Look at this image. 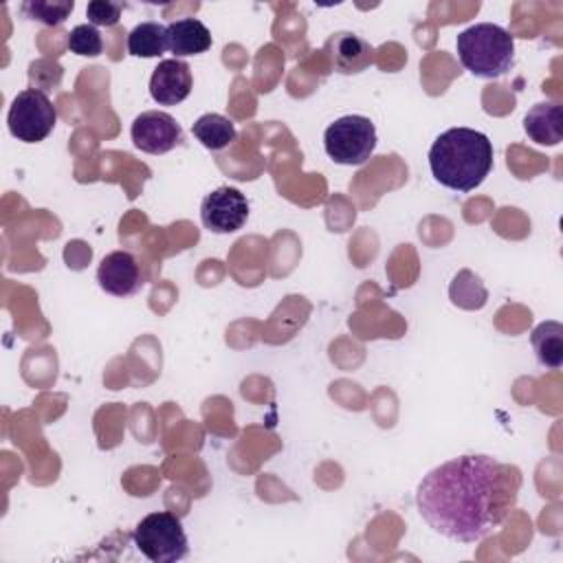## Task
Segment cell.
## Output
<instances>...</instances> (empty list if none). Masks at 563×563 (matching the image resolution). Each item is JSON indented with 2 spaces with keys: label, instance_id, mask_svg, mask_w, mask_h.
<instances>
[{
  "label": "cell",
  "instance_id": "obj_1",
  "mask_svg": "<svg viewBox=\"0 0 563 563\" xmlns=\"http://www.w3.org/2000/svg\"><path fill=\"white\" fill-rule=\"evenodd\" d=\"M510 468L490 455H460L429 471L416 490V508L431 530L457 541L477 543L506 517L515 493Z\"/></svg>",
  "mask_w": 563,
  "mask_h": 563
},
{
  "label": "cell",
  "instance_id": "obj_2",
  "mask_svg": "<svg viewBox=\"0 0 563 563\" xmlns=\"http://www.w3.org/2000/svg\"><path fill=\"white\" fill-rule=\"evenodd\" d=\"M433 178L453 191H473L493 169V143L484 132L449 128L429 150Z\"/></svg>",
  "mask_w": 563,
  "mask_h": 563
},
{
  "label": "cell",
  "instance_id": "obj_3",
  "mask_svg": "<svg viewBox=\"0 0 563 563\" xmlns=\"http://www.w3.org/2000/svg\"><path fill=\"white\" fill-rule=\"evenodd\" d=\"M457 57L462 66L482 79H497L512 68L515 40L493 22H479L464 29L457 40Z\"/></svg>",
  "mask_w": 563,
  "mask_h": 563
},
{
  "label": "cell",
  "instance_id": "obj_4",
  "mask_svg": "<svg viewBox=\"0 0 563 563\" xmlns=\"http://www.w3.org/2000/svg\"><path fill=\"white\" fill-rule=\"evenodd\" d=\"M132 539L136 550L152 563H176L189 552L187 534L180 519L165 510L143 517L136 523Z\"/></svg>",
  "mask_w": 563,
  "mask_h": 563
},
{
  "label": "cell",
  "instance_id": "obj_5",
  "mask_svg": "<svg viewBox=\"0 0 563 563\" xmlns=\"http://www.w3.org/2000/svg\"><path fill=\"white\" fill-rule=\"evenodd\" d=\"M323 147L339 165H363L376 150V128L363 114H345L325 128Z\"/></svg>",
  "mask_w": 563,
  "mask_h": 563
},
{
  "label": "cell",
  "instance_id": "obj_6",
  "mask_svg": "<svg viewBox=\"0 0 563 563\" xmlns=\"http://www.w3.org/2000/svg\"><path fill=\"white\" fill-rule=\"evenodd\" d=\"M55 123L57 110L46 92L26 88L13 97L7 114V125L18 141L40 143L53 132Z\"/></svg>",
  "mask_w": 563,
  "mask_h": 563
},
{
  "label": "cell",
  "instance_id": "obj_7",
  "mask_svg": "<svg viewBox=\"0 0 563 563\" xmlns=\"http://www.w3.org/2000/svg\"><path fill=\"white\" fill-rule=\"evenodd\" d=\"M249 218V200L235 187H218L202 198L200 220L213 233H233L244 227Z\"/></svg>",
  "mask_w": 563,
  "mask_h": 563
},
{
  "label": "cell",
  "instance_id": "obj_8",
  "mask_svg": "<svg viewBox=\"0 0 563 563\" xmlns=\"http://www.w3.org/2000/svg\"><path fill=\"white\" fill-rule=\"evenodd\" d=\"M130 136L141 152L165 154L183 143V128L172 114L161 110H147L132 121Z\"/></svg>",
  "mask_w": 563,
  "mask_h": 563
},
{
  "label": "cell",
  "instance_id": "obj_9",
  "mask_svg": "<svg viewBox=\"0 0 563 563\" xmlns=\"http://www.w3.org/2000/svg\"><path fill=\"white\" fill-rule=\"evenodd\" d=\"M97 282L108 295L114 297H130L143 284L141 268L130 251L108 253L97 268Z\"/></svg>",
  "mask_w": 563,
  "mask_h": 563
},
{
  "label": "cell",
  "instance_id": "obj_10",
  "mask_svg": "<svg viewBox=\"0 0 563 563\" xmlns=\"http://www.w3.org/2000/svg\"><path fill=\"white\" fill-rule=\"evenodd\" d=\"M191 70L183 59H163L152 73L150 95L158 106H176L191 92Z\"/></svg>",
  "mask_w": 563,
  "mask_h": 563
},
{
  "label": "cell",
  "instance_id": "obj_11",
  "mask_svg": "<svg viewBox=\"0 0 563 563\" xmlns=\"http://www.w3.org/2000/svg\"><path fill=\"white\" fill-rule=\"evenodd\" d=\"M332 66L341 75H356L374 62V46L356 33L339 31L325 42Z\"/></svg>",
  "mask_w": 563,
  "mask_h": 563
},
{
  "label": "cell",
  "instance_id": "obj_12",
  "mask_svg": "<svg viewBox=\"0 0 563 563\" xmlns=\"http://www.w3.org/2000/svg\"><path fill=\"white\" fill-rule=\"evenodd\" d=\"M523 130L537 145H556L563 139V110L556 101L534 103L523 117Z\"/></svg>",
  "mask_w": 563,
  "mask_h": 563
},
{
  "label": "cell",
  "instance_id": "obj_13",
  "mask_svg": "<svg viewBox=\"0 0 563 563\" xmlns=\"http://www.w3.org/2000/svg\"><path fill=\"white\" fill-rule=\"evenodd\" d=\"M167 46L178 57L200 55L211 46L209 29L196 18H180L167 24Z\"/></svg>",
  "mask_w": 563,
  "mask_h": 563
},
{
  "label": "cell",
  "instance_id": "obj_14",
  "mask_svg": "<svg viewBox=\"0 0 563 563\" xmlns=\"http://www.w3.org/2000/svg\"><path fill=\"white\" fill-rule=\"evenodd\" d=\"M537 361L548 369L563 365V325L559 321H543L530 334Z\"/></svg>",
  "mask_w": 563,
  "mask_h": 563
},
{
  "label": "cell",
  "instance_id": "obj_15",
  "mask_svg": "<svg viewBox=\"0 0 563 563\" xmlns=\"http://www.w3.org/2000/svg\"><path fill=\"white\" fill-rule=\"evenodd\" d=\"M194 136L207 147V150H224L238 139L235 123L218 112H207L198 117L191 125Z\"/></svg>",
  "mask_w": 563,
  "mask_h": 563
},
{
  "label": "cell",
  "instance_id": "obj_16",
  "mask_svg": "<svg viewBox=\"0 0 563 563\" xmlns=\"http://www.w3.org/2000/svg\"><path fill=\"white\" fill-rule=\"evenodd\" d=\"M167 48V26L161 22H141L128 33V53L134 57H158Z\"/></svg>",
  "mask_w": 563,
  "mask_h": 563
},
{
  "label": "cell",
  "instance_id": "obj_17",
  "mask_svg": "<svg viewBox=\"0 0 563 563\" xmlns=\"http://www.w3.org/2000/svg\"><path fill=\"white\" fill-rule=\"evenodd\" d=\"M75 9L73 0H29L22 4V13L46 26H59Z\"/></svg>",
  "mask_w": 563,
  "mask_h": 563
},
{
  "label": "cell",
  "instance_id": "obj_18",
  "mask_svg": "<svg viewBox=\"0 0 563 563\" xmlns=\"http://www.w3.org/2000/svg\"><path fill=\"white\" fill-rule=\"evenodd\" d=\"M66 46L75 55L97 57L103 51V40H101V33L97 31V26H92V24H77L75 29H70Z\"/></svg>",
  "mask_w": 563,
  "mask_h": 563
},
{
  "label": "cell",
  "instance_id": "obj_19",
  "mask_svg": "<svg viewBox=\"0 0 563 563\" xmlns=\"http://www.w3.org/2000/svg\"><path fill=\"white\" fill-rule=\"evenodd\" d=\"M121 11H123V4L121 2H110V0H92L86 7V15H88V22L92 26H112V24H117L119 18H121Z\"/></svg>",
  "mask_w": 563,
  "mask_h": 563
},
{
  "label": "cell",
  "instance_id": "obj_20",
  "mask_svg": "<svg viewBox=\"0 0 563 563\" xmlns=\"http://www.w3.org/2000/svg\"><path fill=\"white\" fill-rule=\"evenodd\" d=\"M46 66V59H40V62H33L31 64V77H37V75H42V68ZM59 64H51L48 66V70H55ZM46 75V81H48V88H53V86H57L59 81L57 79H53V77H48V73H44Z\"/></svg>",
  "mask_w": 563,
  "mask_h": 563
}]
</instances>
